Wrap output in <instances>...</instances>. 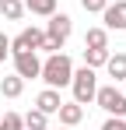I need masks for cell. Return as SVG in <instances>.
<instances>
[{
  "mask_svg": "<svg viewBox=\"0 0 126 130\" xmlns=\"http://www.w3.org/2000/svg\"><path fill=\"white\" fill-rule=\"evenodd\" d=\"M21 120H25V130H49V116L42 109H28Z\"/></svg>",
  "mask_w": 126,
  "mask_h": 130,
  "instance_id": "13",
  "label": "cell"
},
{
  "mask_svg": "<svg viewBox=\"0 0 126 130\" xmlns=\"http://www.w3.org/2000/svg\"><path fill=\"white\" fill-rule=\"evenodd\" d=\"M105 60H109V49H84V67L98 70V67H105Z\"/></svg>",
  "mask_w": 126,
  "mask_h": 130,
  "instance_id": "16",
  "label": "cell"
},
{
  "mask_svg": "<svg viewBox=\"0 0 126 130\" xmlns=\"http://www.w3.org/2000/svg\"><path fill=\"white\" fill-rule=\"evenodd\" d=\"M0 130H25L21 112H0Z\"/></svg>",
  "mask_w": 126,
  "mask_h": 130,
  "instance_id": "17",
  "label": "cell"
},
{
  "mask_svg": "<svg viewBox=\"0 0 126 130\" xmlns=\"http://www.w3.org/2000/svg\"><path fill=\"white\" fill-rule=\"evenodd\" d=\"M0 14H4L7 21H18L21 14H25V4H21V0H0Z\"/></svg>",
  "mask_w": 126,
  "mask_h": 130,
  "instance_id": "15",
  "label": "cell"
},
{
  "mask_svg": "<svg viewBox=\"0 0 126 130\" xmlns=\"http://www.w3.org/2000/svg\"><path fill=\"white\" fill-rule=\"evenodd\" d=\"M95 102H98L109 116H126V91H123V88H116V81H112V85H98Z\"/></svg>",
  "mask_w": 126,
  "mask_h": 130,
  "instance_id": "3",
  "label": "cell"
},
{
  "mask_svg": "<svg viewBox=\"0 0 126 130\" xmlns=\"http://www.w3.org/2000/svg\"><path fill=\"white\" fill-rule=\"evenodd\" d=\"M53 130H74V127H63V123H60V127H53Z\"/></svg>",
  "mask_w": 126,
  "mask_h": 130,
  "instance_id": "22",
  "label": "cell"
},
{
  "mask_svg": "<svg viewBox=\"0 0 126 130\" xmlns=\"http://www.w3.org/2000/svg\"><path fill=\"white\" fill-rule=\"evenodd\" d=\"M84 49H109V28H88L84 32Z\"/></svg>",
  "mask_w": 126,
  "mask_h": 130,
  "instance_id": "11",
  "label": "cell"
},
{
  "mask_svg": "<svg viewBox=\"0 0 126 130\" xmlns=\"http://www.w3.org/2000/svg\"><path fill=\"white\" fill-rule=\"evenodd\" d=\"M102 21L109 32H126V0H116V4H105Z\"/></svg>",
  "mask_w": 126,
  "mask_h": 130,
  "instance_id": "7",
  "label": "cell"
},
{
  "mask_svg": "<svg viewBox=\"0 0 126 130\" xmlns=\"http://www.w3.org/2000/svg\"><path fill=\"white\" fill-rule=\"evenodd\" d=\"M7 56H11V39H7V35L0 32V63H4Z\"/></svg>",
  "mask_w": 126,
  "mask_h": 130,
  "instance_id": "20",
  "label": "cell"
},
{
  "mask_svg": "<svg viewBox=\"0 0 126 130\" xmlns=\"http://www.w3.org/2000/svg\"><path fill=\"white\" fill-rule=\"evenodd\" d=\"M56 116H60L63 127H77V123L84 120V106H81V102H60Z\"/></svg>",
  "mask_w": 126,
  "mask_h": 130,
  "instance_id": "9",
  "label": "cell"
},
{
  "mask_svg": "<svg viewBox=\"0 0 126 130\" xmlns=\"http://www.w3.org/2000/svg\"><path fill=\"white\" fill-rule=\"evenodd\" d=\"M39 77L46 81V88H67L70 77H74V60L67 53H49L42 60V74Z\"/></svg>",
  "mask_w": 126,
  "mask_h": 130,
  "instance_id": "1",
  "label": "cell"
},
{
  "mask_svg": "<svg viewBox=\"0 0 126 130\" xmlns=\"http://www.w3.org/2000/svg\"><path fill=\"white\" fill-rule=\"evenodd\" d=\"M42 39H46V28H35V25H28V28H21L18 35L11 39V53H28V49H39Z\"/></svg>",
  "mask_w": 126,
  "mask_h": 130,
  "instance_id": "5",
  "label": "cell"
},
{
  "mask_svg": "<svg viewBox=\"0 0 126 130\" xmlns=\"http://www.w3.org/2000/svg\"><path fill=\"white\" fill-rule=\"evenodd\" d=\"M105 70H109V77H112V81H126V53H109Z\"/></svg>",
  "mask_w": 126,
  "mask_h": 130,
  "instance_id": "10",
  "label": "cell"
},
{
  "mask_svg": "<svg viewBox=\"0 0 126 130\" xmlns=\"http://www.w3.org/2000/svg\"><path fill=\"white\" fill-rule=\"evenodd\" d=\"M60 88H42L39 95H35V109H42L46 116H56V109H60Z\"/></svg>",
  "mask_w": 126,
  "mask_h": 130,
  "instance_id": "8",
  "label": "cell"
},
{
  "mask_svg": "<svg viewBox=\"0 0 126 130\" xmlns=\"http://www.w3.org/2000/svg\"><path fill=\"white\" fill-rule=\"evenodd\" d=\"M21 91H25V77H18V74L0 77V95L4 99H21Z\"/></svg>",
  "mask_w": 126,
  "mask_h": 130,
  "instance_id": "12",
  "label": "cell"
},
{
  "mask_svg": "<svg viewBox=\"0 0 126 130\" xmlns=\"http://www.w3.org/2000/svg\"><path fill=\"white\" fill-rule=\"evenodd\" d=\"M70 91H74V102H95V91H98V74L91 70V67H81V70H74V77H70Z\"/></svg>",
  "mask_w": 126,
  "mask_h": 130,
  "instance_id": "2",
  "label": "cell"
},
{
  "mask_svg": "<svg viewBox=\"0 0 126 130\" xmlns=\"http://www.w3.org/2000/svg\"><path fill=\"white\" fill-rule=\"evenodd\" d=\"M105 4H109V0H81V7L88 11V14H102Z\"/></svg>",
  "mask_w": 126,
  "mask_h": 130,
  "instance_id": "18",
  "label": "cell"
},
{
  "mask_svg": "<svg viewBox=\"0 0 126 130\" xmlns=\"http://www.w3.org/2000/svg\"><path fill=\"white\" fill-rule=\"evenodd\" d=\"M11 60H14V74H18V77H25V81H32V77H39V74H42L39 49H28V53H11Z\"/></svg>",
  "mask_w": 126,
  "mask_h": 130,
  "instance_id": "4",
  "label": "cell"
},
{
  "mask_svg": "<svg viewBox=\"0 0 126 130\" xmlns=\"http://www.w3.org/2000/svg\"><path fill=\"white\" fill-rule=\"evenodd\" d=\"M21 4H25V11H32V14H39V18L56 14V0H21Z\"/></svg>",
  "mask_w": 126,
  "mask_h": 130,
  "instance_id": "14",
  "label": "cell"
},
{
  "mask_svg": "<svg viewBox=\"0 0 126 130\" xmlns=\"http://www.w3.org/2000/svg\"><path fill=\"white\" fill-rule=\"evenodd\" d=\"M102 130H126V116H109L102 123Z\"/></svg>",
  "mask_w": 126,
  "mask_h": 130,
  "instance_id": "19",
  "label": "cell"
},
{
  "mask_svg": "<svg viewBox=\"0 0 126 130\" xmlns=\"http://www.w3.org/2000/svg\"><path fill=\"white\" fill-rule=\"evenodd\" d=\"M70 32H74V21H70V14H49V25H46V35H49V39H56V42H67V39H70Z\"/></svg>",
  "mask_w": 126,
  "mask_h": 130,
  "instance_id": "6",
  "label": "cell"
},
{
  "mask_svg": "<svg viewBox=\"0 0 126 130\" xmlns=\"http://www.w3.org/2000/svg\"><path fill=\"white\" fill-rule=\"evenodd\" d=\"M39 49H46V53H60L63 46L56 42V39H49V35H46V39H42V46H39Z\"/></svg>",
  "mask_w": 126,
  "mask_h": 130,
  "instance_id": "21",
  "label": "cell"
}]
</instances>
